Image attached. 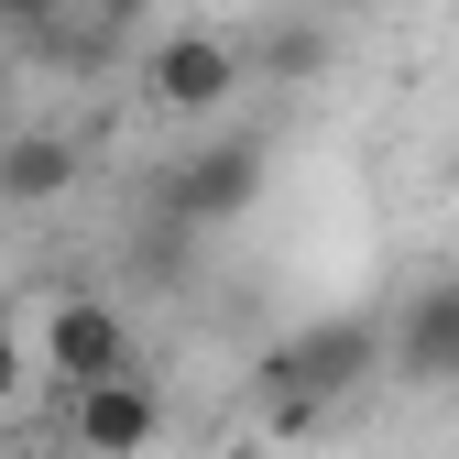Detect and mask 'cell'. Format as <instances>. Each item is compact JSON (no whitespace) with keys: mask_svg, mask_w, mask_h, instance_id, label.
I'll return each mask as SVG.
<instances>
[{"mask_svg":"<svg viewBox=\"0 0 459 459\" xmlns=\"http://www.w3.org/2000/svg\"><path fill=\"white\" fill-rule=\"evenodd\" d=\"M372 372H394V328H372V317H317V328H296V339L263 351L252 394H263L273 427H317L328 405H351Z\"/></svg>","mask_w":459,"mask_h":459,"instance_id":"obj_1","label":"cell"},{"mask_svg":"<svg viewBox=\"0 0 459 459\" xmlns=\"http://www.w3.org/2000/svg\"><path fill=\"white\" fill-rule=\"evenodd\" d=\"M273 176V143L263 132H219V143H186L176 164L153 176V219H176V230H230Z\"/></svg>","mask_w":459,"mask_h":459,"instance_id":"obj_2","label":"cell"},{"mask_svg":"<svg viewBox=\"0 0 459 459\" xmlns=\"http://www.w3.org/2000/svg\"><path fill=\"white\" fill-rule=\"evenodd\" d=\"M33 361H44V383H55V394H99V383L143 372L132 317L109 307V296H55V307H44V339H33Z\"/></svg>","mask_w":459,"mask_h":459,"instance_id":"obj_3","label":"cell"},{"mask_svg":"<svg viewBox=\"0 0 459 459\" xmlns=\"http://www.w3.org/2000/svg\"><path fill=\"white\" fill-rule=\"evenodd\" d=\"M143 88H153L164 121H219V109L252 88V55L230 44V33H208V22H186V33H164L143 55Z\"/></svg>","mask_w":459,"mask_h":459,"instance_id":"obj_4","label":"cell"},{"mask_svg":"<svg viewBox=\"0 0 459 459\" xmlns=\"http://www.w3.org/2000/svg\"><path fill=\"white\" fill-rule=\"evenodd\" d=\"M66 437H77V459H143L164 437L153 372H121V383H99V394H66Z\"/></svg>","mask_w":459,"mask_h":459,"instance_id":"obj_5","label":"cell"},{"mask_svg":"<svg viewBox=\"0 0 459 459\" xmlns=\"http://www.w3.org/2000/svg\"><path fill=\"white\" fill-rule=\"evenodd\" d=\"M394 372L405 383H459V273L416 284L405 317H394Z\"/></svg>","mask_w":459,"mask_h":459,"instance_id":"obj_6","label":"cell"},{"mask_svg":"<svg viewBox=\"0 0 459 459\" xmlns=\"http://www.w3.org/2000/svg\"><path fill=\"white\" fill-rule=\"evenodd\" d=\"M88 176V153L66 132H0V208H55Z\"/></svg>","mask_w":459,"mask_h":459,"instance_id":"obj_7","label":"cell"},{"mask_svg":"<svg viewBox=\"0 0 459 459\" xmlns=\"http://www.w3.org/2000/svg\"><path fill=\"white\" fill-rule=\"evenodd\" d=\"M33 44H44V66H66V77H99L109 55H121V22H109V12H88V0H55V12L33 22Z\"/></svg>","mask_w":459,"mask_h":459,"instance_id":"obj_8","label":"cell"},{"mask_svg":"<svg viewBox=\"0 0 459 459\" xmlns=\"http://www.w3.org/2000/svg\"><path fill=\"white\" fill-rule=\"evenodd\" d=\"M252 55V77H273V88H307L317 66H328V22H273L263 44H241Z\"/></svg>","mask_w":459,"mask_h":459,"instance_id":"obj_9","label":"cell"},{"mask_svg":"<svg viewBox=\"0 0 459 459\" xmlns=\"http://www.w3.org/2000/svg\"><path fill=\"white\" fill-rule=\"evenodd\" d=\"M22 383H33V361H22V339H12V328H0V416H12V405H22Z\"/></svg>","mask_w":459,"mask_h":459,"instance_id":"obj_10","label":"cell"},{"mask_svg":"<svg viewBox=\"0 0 459 459\" xmlns=\"http://www.w3.org/2000/svg\"><path fill=\"white\" fill-rule=\"evenodd\" d=\"M88 12H109V22H121V33H132V22L153 12V0H88Z\"/></svg>","mask_w":459,"mask_h":459,"instance_id":"obj_11","label":"cell"},{"mask_svg":"<svg viewBox=\"0 0 459 459\" xmlns=\"http://www.w3.org/2000/svg\"><path fill=\"white\" fill-rule=\"evenodd\" d=\"M44 12H55V0H0V22H22V33H33Z\"/></svg>","mask_w":459,"mask_h":459,"instance_id":"obj_12","label":"cell"}]
</instances>
